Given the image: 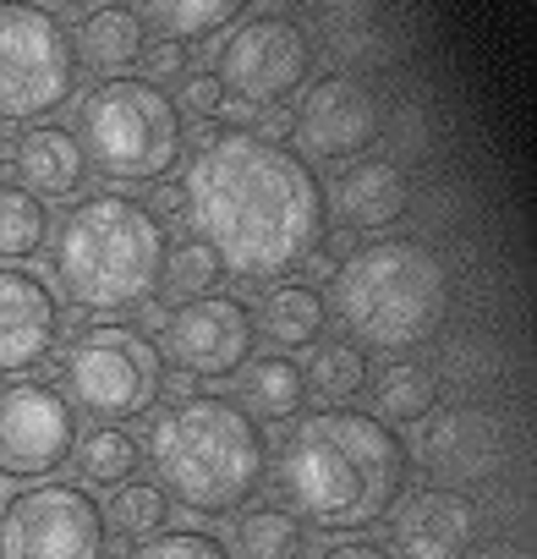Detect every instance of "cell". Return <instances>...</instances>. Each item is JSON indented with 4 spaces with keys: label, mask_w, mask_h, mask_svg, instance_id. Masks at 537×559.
<instances>
[{
    "label": "cell",
    "mask_w": 537,
    "mask_h": 559,
    "mask_svg": "<svg viewBox=\"0 0 537 559\" xmlns=\"http://www.w3.org/2000/svg\"><path fill=\"white\" fill-rule=\"evenodd\" d=\"M181 219L236 280H291L324 247L330 209L319 170L291 143L214 127L181 170Z\"/></svg>",
    "instance_id": "6da1fadb"
},
{
    "label": "cell",
    "mask_w": 537,
    "mask_h": 559,
    "mask_svg": "<svg viewBox=\"0 0 537 559\" xmlns=\"http://www.w3.org/2000/svg\"><path fill=\"white\" fill-rule=\"evenodd\" d=\"M275 461V493L302 526L362 537L401 504L411 483V450L401 428L357 406H324L286 423Z\"/></svg>",
    "instance_id": "7a4b0ae2"
},
{
    "label": "cell",
    "mask_w": 537,
    "mask_h": 559,
    "mask_svg": "<svg viewBox=\"0 0 537 559\" xmlns=\"http://www.w3.org/2000/svg\"><path fill=\"white\" fill-rule=\"evenodd\" d=\"M324 308L362 357L401 362L444 335L455 313V274L422 236H373L335 263Z\"/></svg>",
    "instance_id": "3957f363"
},
{
    "label": "cell",
    "mask_w": 537,
    "mask_h": 559,
    "mask_svg": "<svg viewBox=\"0 0 537 559\" xmlns=\"http://www.w3.org/2000/svg\"><path fill=\"white\" fill-rule=\"evenodd\" d=\"M165 225L132 192H83L56 219L45 258L50 292L77 313H143L165 286Z\"/></svg>",
    "instance_id": "277c9868"
},
{
    "label": "cell",
    "mask_w": 537,
    "mask_h": 559,
    "mask_svg": "<svg viewBox=\"0 0 537 559\" xmlns=\"http://www.w3.org/2000/svg\"><path fill=\"white\" fill-rule=\"evenodd\" d=\"M143 461L170 504L203 521H230L268 477V433L230 395H192L154 412Z\"/></svg>",
    "instance_id": "5b68a950"
},
{
    "label": "cell",
    "mask_w": 537,
    "mask_h": 559,
    "mask_svg": "<svg viewBox=\"0 0 537 559\" xmlns=\"http://www.w3.org/2000/svg\"><path fill=\"white\" fill-rule=\"evenodd\" d=\"M72 138L83 165L116 187H154L187 154V121L176 99L143 78H105L72 105Z\"/></svg>",
    "instance_id": "8992f818"
},
{
    "label": "cell",
    "mask_w": 537,
    "mask_h": 559,
    "mask_svg": "<svg viewBox=\"0 0 537 559\" xmlns=\"http://www.w3.org/2000/svg\"><path fill=\"white\" fill-rule=\"evenodd\" d=\"M159 379H165V357L154 346V335L132 330V324H88L67 341L61 357V395L72 412H88L94 423H132L148 417L159 401Z\"/></svg>",
    "instance_id": "52a82bcc"
},
{
    "label": "cell",
    "mask_w": 537,
    "mask_h": 559,
    "mask_svg": "<svg viewBox=\"0 0 537 559\" xmlns=\"http://www.w3.org/2000/svg\"><path fill=\"white\" fill-rule=\"evenodd\" d=\"M77 94L72 34L50 7L0 0V127H45Z\"/></svg>",
    "instance_id": "ba28073f"
},
{
    "label": "cell",
    "mask_w": 537,
    "mask_h": 559,
    "mask_svg": "<svg viewBox=\"0 0 537 559\" xmlns=\"http://www.w3.org/2000/svg\"><path fill=\"white\" fill-rule=\"evenodd\" d=\"M313 39L297 17L286 12H258L241 17L219 50H214V83L225 88V99L252 105V110H281L291 94H302L313 83Z\"/></svg>",
    "instance_id": "9c48e42d"
},
{
    "label": "cell",
    "mask_w": 537,
    "mask_h": 559,
    "mask_svg": "<svg viewBox=\"0 0 537 559\" xmlns=\"http://www.w3.org/2000/svg\"><path fill=\"white\" fill-rule=\"evenodd\" d=\"M417 472L433 488L477 493L499 483L515 461V428L493 401H450L417 423V444H406Z\"/></svg>",
    "instance_id": "30bf717a"
},
{
    "label": "cell",
    "mask_w": 537,
    "mask_h": 559,
    "mask_svg": "<svg viewBox=\"0 0 537 559\" xmlns=\"http://www.w3.org/2000/svg\"><path fill=\"white\" fill-rule=\"evenodd\" d=\"M105 510L83 483H28L0 504V559H105Z\"/></svg>",
    "instance_id": "8fae6325"
},
{
    "label": "cell",
    "mask_w": 537,
    "mask_h": 559,
    "mask_svg": "<svg viewBox=\"0 0 537 559\" xmlns=\"http://www.w3.org/2000/svg\"><path fill=\"white\" fill-rule=\"evenodd\" d=\"M77 450V412L45 379L0 384V477L50 483Z\"/></svg>",
    "instance_id": "7c38bea8"
},
{
    "label": "cell",
    "mask_w": 537,
    "mask_h": 559,
    "mask_svg": "<svg viewBox=\"0 0 537 559\" xmlns=\"http://www.w3.org/2000/svg\"><path fill=\"white\" fill-rule=\"evenodd\" d=\"M384 132V99L357 72H324L291 110V138L308 165H351Z\"/></svg>",
    "instance_id": "4fadbf2b"
},
{
    "label": "cell",
    "mask_w": 537,
    "mask_h": 559,
    "mask_svg": "<svg viewBox=\"0 0 537 559\" xmlns=\"http://www.w3.org/2000/svg\"><path fill=\"white\" fill-rule=\"evenodd\" d=\"M252 346H258L252 308L230 292L181 297L159 319V357H170L176 373L187 379H236L252 362Z\"/></svg>",
    "instance_id": "5bb4252c"
},
{
    "label": "cell",
    "mask_w": 537,
    "mask_h": 559,
    "mask_svg": "<svg viewBox=\"0 0 537 559\" xmlns=\"http://www.w3.org/2000/svg\"><path fill=\"white\" fill-rule=\"evenodd\" d=\"M482 543V504L455 488H406L390 510V559H466Z\"/></svg>",
    "instance_id": "9a60e30c"
},
{
    "label": "cell",
    "mask_w": 537,
    "mask_h": 559,
    "mask_svg": "<svg viewBox=\"0 0 537 559\" xmlns=\"http://www.w3.org/2000/svg\"><path fill=\"white\" fill-rule=\"evenodd\" d=\"M61 297L34 269L0 263V379H34L61 352Z\"/></svg>",
    "instance_id": "2e32d148"
},
{
    "label": "cell",
    "mask_w": 537,
    "mask_h": 559,
    "mask_svg": "<svg viewBox=\"0 0 537 559\" xmlns=\"http://www.w3.org/2000/svg\"><path fill=\"white\" fill-rule=\"evenodd\" d=\"M411 198H417L411 170L390 154H362V159L341 165L335 181L324 187L330 219L351 236H379V230L401 225L411 214Z\"/></svg>",
    "instance_id": "e0dca14e"
},
{
    "label": "cell",
    "mask_w": 537,
    "mask_h": 559,
    "mask_svg": "<svg viewBox=\"0 0 537 559\" xmlns=\"http://www.w3.org/2000/svg\"><path fill=\"white\" fill-rule=\"evenodd\" d=\"M12 181L23 187V192H34L39 203H50V198H77L83 192V181H88V165H83V148H77V138L67 132V127H56V121H45V127H28V132H17V143H12Z\"/></svg>",
    "instance_id": "ac0fdd59"
},
{
    "label": "cell",
    "mask_w": 537,
    "mask_h": 559,
    "mask_svg": "<svg viewBox=\"0 0 537 559\" xmlns=\"http://www.w3.org/2000/svg\"><path fill=\"white\" fill-rule=\"evenodd\" d=\"M252 330H258V341H268L281 357L324 346V335H330L324 292L313 286V280H275V286L258 297V308H252Z\"/></svg>",
    "instance_id": "d6986e66"
},
{
    "label": "cell",
    "mask_w": 537,
    "mask_h": 559,
    "mask_svg": "<svg viewBox=\"0 0 537 559\" xmlns=\"http://www.w3.org/2000/svg\"><path fill=\"white\" fill-rule=\"evenodd\" d=\"M72 56L77 67L105 78H132V67L148 56V28L138 17V7H88L77 34H72Z\"/></svg>",
    "instance_id": "ffe728a7"
},
{
    "label": "cell",
    "mask_w": 537,
    "mask_h": 559,
    "mask_svg": "<svg viewBox=\"0 0 537 559\" xmlns=\"http://www.w3.org/2000/svg\"><path fill=\"white\" fill-rule=\"evenodd\" d=\"M252 423H291L308 412V379H302V362L297 357H252L241 373H236V395H230Z\"/></svg>",
    "instance_id": "44dd1931"
},
{
    "label": "cell",
    "mask_w": 537,
    "mask_h": 559,
    "mask_svg": "<svg viewBox=\"0 0 537 559\" xmlns=\"http://www.w3.org/2000/svg\"><path fill=\"white\" fill-rule=\"evenodd\" d=\"M230 559H308V526L286 504H247L230 515V537H219Z\"/></svg>",
    "instance_id": "7402d4cb"
},
{
    "label": "cell",
    "mask_w": 537,
    "mask_h": 559,
    "mask_svg": "<svg viewBox=\"0 0 537 559\" xmlns=\"http://www.w3.org/2000/svg\"><path fill=\"white\" fill-rule=\"evenodd\" d=\"M143 28H154L165 45H208V39H225L236 23H241V7L236 0H159V7H138Z\"/></svg>",
    "instance_id": "603a6c76"
},
{
    "label": "cell",
    "mask_w": 537,
    "mask_h": 559,
    "mask_svg": "<svg viewBox=\"0 0 537 559\" xmlns=\"http://www.w3.org/2000/svg\"><path fill=\"white\" fill-rule=\"evenodd\" d=\"M72 466H77V483H83V488H121V483H138L143 439H138V433H127V428L94 423L88 433H77Z\"/></svg>",
    "instance_id": "cb8c5ba5"
},
{
    "label": "cell",
    "mask_w": 537,
    "mask_h": 559,
    "mask_svg": "<svg viewBox=\"0 0 537 559\" xmlns=\"http://www.w3.org/2000/svg\"><path fill=\"white\" fill-rule=\"evenodd\" d=\"M308 395L324 406H357L373 384V357H362L351 341H324L313 346V362L302 368Z\"/></svg>",
    "instance_id": "d4e9b609"
},
{
    "label": "cell",
    "mask_w": 537,
    "mask_h": 559,
    "mask_svg": "<svg viewBox=\"0 0 537 559\" xmlns=\"http://www.w3.org/2000/svg\"><path fill=\"white\" fill-rule=\"evenodd\" d=\"M373 417L379 423H390V428H401V423H422L433 406H439V379H433V368H422L417 357H401V362H390L373 384Z\"/></svg>",
    "instance_id": "484cf974"
},
{
    "label": "cell",
    "mask_w": 537,
    "mask_h": 559,
    "mask_svg": "<svg viewBox=\"0 0 537 559\" xmlns=\"http://www.w3.org/2000/svg\"><path fill=\"white\" fill-rule=\"evenodd\" d=\"M45 241H50V209L17 181H0V263L28 269V258H39Z\"/></svg>",
    "instance_id": "4316f807"
},
{
    "label": "cell",
    "mask_w": 537,
    "mask_h": 559,
    "mask_svg": "<svg viewBox=\"0 0 537 559\" xmlns=\"http://www.w3.org/2000/svg\"><path fill=\"white\" fill-rule=\"evenodd\" d=\"M99 510H105V532L121 543H148L170 526V499L154 483H121V488H110V504H99Z\"/></svg>",
    "instance_id": "83f0119b"
},
{
    "label": "cell",
    "mask_w": 537,
    "mask_h": 559,
    "mask_svg": "<svg viewBox=\"0 0 537 559\" xmlns=\"http://www.w3.org/2000/svg\"><path fill=\"white\" fill-rule=\"evenodd\" d=\"M219 280H230V274L198 236H176L165 247V286H176L181 297H208V292H219Z\"/></svg>",
    "instance_id": "f1b7e54d"
},
{
    "label": "cell",
    "mask_w": 537,
    "mask_h": 559,
    "mask_svg": "<svg viewBox=\"0 0 537 559\" xmlns=\"http://www.w3.org/2000/svg\"><path fill=\"white\" fill-rule=\"evenodd\" d=\"M121 559H230V554H225V543H219L214 532H203V526H165L159 537L132 543Z\"/></svg>",
    "instance_id": "f546056e"
},
{
    "label": "cell",
    "mask_w": 537,
    "mask_h": 559,
    "mask_svg": "<svg viewBox=\"0 0 537 559\" xmlns=\"http://www.w3.org/2000/svg\"><path fill=\"white\" fill-rule=\"evenodd\" d=\"M176 110H181V121L192 116V121H214L219 110H225V88L214 83V72H192L187 83H181V94H176Z\"/></svg>",
    "instance_id": "4dcf8cb0"
},
{
    "label": "cell",
    "mask_w": 537,
    "mask_h": 559,
    "mask_svg": "<svg viewBox=\"0 0 537 559\" xmlns=\"http://www.w3.org/2000/svg\"><path fill=\"white\" fill-rule=\"evenodd\" d=\"M143 67H148L143 83H154V88H165V83H187V78H192V56H187L181 45H165V39H154V50L143 56Z\"/></svg>",
    "instance_id": "1f68e13d"
},
{
    "label": "cell",
    "mask_w": 537,
    "mask_h": 559,
    "mask_svg": "<svg viewBox=\"0 0 537 559\" xmlns=\"http://www.w3.org/2000/svg\"><path fill=\"white\" fill-rule=\"evenodd\" d=\"M313 559H390V548L373 543V537H335V543H324Z\"/></svg>",
    "instance_id": "d6a6232c"
},
{
    "label": "cell",
    "mask_w": 537,
    "mask_h": 559,
    "mask_svg": "<svg viewBox=\"0 0 537 559\" xmlns=\"http://www.w3.org/2000/svg\"><path fill=\"white\" fill-rule=\"evenodd\" d=\"M252 138H263V143H286L291 138V110L281 105V110H258V121L247 127Z\"/></svg>",
    "instance_id": "836d02e7"
},
{
    "label": "cell",
    "mask_w": 537,
    "mask_h": 559,
    "mask_svg": "<svg viewBox=\"0 0 537 559\" xmlns=\"http://www.w3.org/2000/svg\"><path fill=\"white\" fill-rule=\"evenodd\" d=\"M192 384H198V379H187V373H165V379H159V401H170V406H176V401H192V395H198Z\"/></svg>",
    "instance_id": "e575fe53"
},
{
    "label": "cell",
    "mask_w": 537,
    "mask_h": 559,
    "mask_svg": "<svg viewBox=\"0 0 537 559\" xmlns=\"http://www.w3.org/2000/svg\"><path fill=\"white\" fill-rule=\"evenodd\" d=\"M466 559H526V548L521 543H477Z\"/></svg>",
    "instance_id": "d590c367"
}]
</instances>
